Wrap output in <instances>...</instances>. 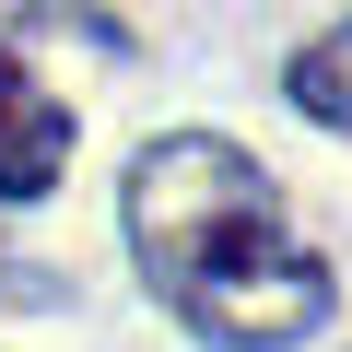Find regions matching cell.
<instances>
[{"instance_id": "cell-3", "label": "cell", "mask_w": 352, "mask_h": 352, "mask_svg": "<svg viewBox=\"0 0 352 352\" xmlns=\"http://www.w3.org/2000/svg\"><path fill=\"white\" fill-rule=\"evenodd\" d=\"M294 106L329 118V129H352V24H329V36L294 59Z\"/></svg>"}, {"instance_id": "cell-2", "label": "cell", "mask_w": 352, "mask_h": 352, "mask_svg": "<svg viewBox=\"0 0 352 352\" xmlns=\"http://www.w3.org/2000/svg\"><path fill=\"white\" fill-rule=\"evenodd\" d=\"M59 164H71V106H59V94H36L12 59H0V200L59 188Z\"/></svg>"}, {"instance_id": "cell-1", "label": "cell", "mask_w": 352, "mask_h": 352, "mask_svg": "<svg viewBox=\"0 0 352 352\" xmlns=\"http://www.w3.org/2000/svg\"><path fill=\"white\" fill-rule=\"evenodd\" d=\"M129 247L153 270V294L176 305V329L212 352H282L317 340L340 282L317 247H294L282 188L212 129H164L129 164Z\"/></svg>"}]
</instances>
